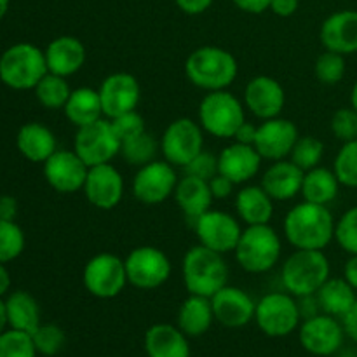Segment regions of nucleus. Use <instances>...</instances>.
<instances>
[{"instance_id":"obj_29","label":"nucleus","mask_w":357,"mask_h":357,"mask_svg":"<svg viewBox=\"0 0 357 357\" xmlns=\"http://www.w3.org/2000/svg\"><path fill=\"white\" fill-rule=\"evenodd\" d=\"M16 146L24 159L44 164L58 150V142L47 126L40 122H28L17 131Z\"/></svg>"},{"instance_id":"obj_5","label":"nucleus","mask_w":357,"mask_h":357,"mask_svg":"<svg viewBox=\"0 0 357 357\" xmlns=\"http://www.w3.org/2000/svg\"><path fill=\"white\" fill-rule=\"evenodd\" d=\"M282 243L279 234L267 225H248L243 229L236 250V260L248 274H265L278 265Z\"/></svg>"},{"instance_id":"obj_9","label":"nucleus","mask_w":357,"mask_h":357,"mask_svg":"<svg viewBox=\"0 0 357 357\" xmlns=\"http://www.w3.org/2000/svg\"><path fill=\"white\" fill-rule=\"evenodd\" d=\"M82 282L87 293L96 298H115L129 284L124 260L114 253L94 255L84 267Z\"/></svg>"},{"instance_id":"obj_17","label":"nucleus","mask_w":357,"mask_h":357,"mask_svg":"<svg viewBox=\"0 0 357 357\" xmlns=\"http://www.w3.org/2000/svg\"><path fill=\"white\" fill-rule=\"evenodd\" d=\"M84 195L91 206L101 211H110L121 204L124 197V178L114 164H100L87 171Z\"/></svg>"},{"instance_id":"obj_1","label":"nucleus","mask_w":357,"mask_h":357,"mask_svg":"<svg viewBox=\"0 0 357 357\" xmlns=\"http://www.w3.org/2000/svg\"><path fill=\"white\" fill-rule=\"evenodd\" d=\"M337 220L330 208L314 202H300L284 216V237L295 250H319L330 246L335 239Z\"/></svg>"},{"instance_id":"obj_25","label":"nucleus","mask_w":357,"mask_h":357,"mask_svg":"<svg viewBox=\"0 0 357 357\" xmlns=\"http://www.w3.org/2000/svg\"><path fill=\"white\" fill-rule=\"evenodd\" d=\"M305 171L300 169L289 159L275 160L261 176V187L274 201H289L302 192Z\"/></svg>"},{"instance_id":"obj_12","label":"nucleus","mask_w":357,"mask_h":357,"mask_svg":"<svg viewBox=\"0 0 357 357\" xmlns=\"http://www.w3.org/2000/svg\"><path fill=\"white\" fill-rule=\"evenodd\" d=\"M73 150L89 167L108 164L121 153V139L115 135L110 119L100 121L77 129Z\"/></svg>"},{"instance_id":"obj_55","label":"nucleus","mask_w":357,"mask_h":357,"mask_svg":"<svg viewBox=\"0 0 357 357\" xmlns=\"http://www.w3.org/2000/svg\"><path fill=\"white\" fill-rule=\"evenodd\" d=\"M10 288V275L6 268V264H0V298L9 291Z\"/></svg>"},{"instance_id":"obj_37","label":"nucleus","mask_w":357,"mask_h":357,"mask_svg":"<svg viewBox=\"0 0 357 357\" xmlns=\"http://www.w3.org/2000/svg\"><path fill=\"white\" fill-rule=\"evenodd\" d=\"M345 72H347V63L345 56L340 52L326 51L317 56L314 63V75L324 86H337L344 80Z\"/></svg>"},{"instance_id":"obj_38","label":"nucleus","mask_w":357,"mask_h":357,"mask_svg":"<svg viewBox=\"0 0 357 357\" xmlns=\"http://www.w3.org/2000/svg\"><path fill=\"white\" fill-rule=\"evenodd\" d=\"M324 143L316 136H300L289 153V160L295 162L302 171H310L317 167L323 160Z\"/></svg>"},{"instance_id":"obj_53","label":"nucleus","mask_w":357,"mask_h":357,"mask_svg":"<svg viewBox=\"0 0 357 357\" xmlns=\"http://www.w3.org/2000/svg\"><path fill=\"white\" fill-rule=\"evenodd\" d=\"M342 324H344L345 335L357 344V300L354 305H352V309L342 317Z\"/></svg>"},{"instance_id":"obj_42","label":"nucleus","mask_w":357,"mask_h":357,"mask_svg":"<svg viewBox=\"0 0 357 357\" xmlns=\"http://www.w3.org/2000/svg\"><path fill=\"white\" fill-rule=\"evenodd\" d=\"M33 338L30 333L20 330L3 331L0 335V357H37Z\"/></svg>"},{"instance_id":"obj_18","label":"nucleus","mask_w":357,"mask_h":357,"mask_svg":"<svg viewBox=\"0 0 357 357\" xmlns=\"http://www.w3.org/2000/svg\"><path fill=\"white\" fill-rule=\"evenodd\" d=\"M98 93H100L103 115L107 119L136 110L142 100V87L138 79L128 72H115L105 77Z\"/></svg>"},{"instance_id":"obj_47","label":"nucleus","mask_w":357,"mask_h":357,"mask_svg":"<svg viewBox=\"0 0 357 357\" xmlns=\"http://www.w3.org/2000/svg\"><path fill=\"white\" fill-rule=\"evenodd\" d=\"M209 188H211V194L215 199H227L234 194V188H236V183H234L230 178L223 176L222 173L216 174L215 178L209 180Z\"/></svg>"},{"instance_id":"obj_28","label":"nucleus","mask_w":357,"mask_h":357,"mask_svg":"<svg viewBox=\"0 0 357 357\" xmlns=\"http://www.w3.org/2000/svg\"><path fill=\"white\" fill-rule=\"evenodd\" d=\"M274 202L261 185H246L236 195L237 218L246 225H267L274 216Z\"/></svg>"},{"instance_id":"obj_32","label":"nucleus","mask_w":357,"mask_h":357,"mask_svg":"<svg viewBox=\"0 0 357 357\" xmlns=\"http://www.w3.org/2000/svg\"><path fill=\"white\" fill-rule=\"evenodd\" d=\"M7 324L13 330L33 333L42 324L40 307L38 302L28 291H14L6 300Z\"/></svg>"},{"instance_id":"obj_45","label":"nucleus","mask_w":357,"mask_h":357,"mask_svg":"<svg viewBox=\"0 0 357 357\" xmlns=\"http://www.w3.org/2000/svg\"><path fill=\"white\" fill-rule=\"evenodd\" d=\"M110 124L114 128L115 135L121 139V143L146 131L145 119H143L142 114H138V110H131L122 115H117V117L110 119Z\"/></svg>"},{"instance_id":"obj_3","label":"nucleus","mask_w":357,"mask_h":357,"mask_svg":"<svg viewBox=\"0 0 357 357\" xmlns=\"http://www.w3.org/2000/svg\"><path fill=\"white\" fill-rule=\"evenodd\" d=\"M181 275L188 295L211 298L223 286L229 284V265L222 253L197 244L185 253Z\"/></svg>"},{"instance_id":"obj_48","label":"nucleus","mask_w":357,"mask_h":357,"mask_svg":"<svg viewBox=\"0 0 357 357\" xmlns=\"http://www.w3.org/2000/svg\"><path fill=\"white\" fill-rule=\"evenodd\" d=\"M215 0H174L178 9L181 13L188 14V16H199V14H204L209 7L213 6Z\"/></svg>"},{"instance_id":"obj_14","label":"nucleus","mask_w":357,"mask_h":357,"mask_svg":"<svg viewBox=\"0 0 357 357\" xmlns=\"http://www.w3.org/2000/svg\"><path fill=\"white\" fill-rule=\"evenodd\" d=\"M344 338V324L338 321V317L324 312L307 317L298 328L300 345L309 354L317 357L333 356L335 352L340 351Z\"/></svg>"},{"instance_id":"obj_54","label":"nucleus","mask_w":357,"mask_h":357,"mask_svg":"<svg viewBox=\"0 0 357 357\" xmlns=\"http://www.w3.org/2000/svg\"><path fill=\"white\" fill-rule=\"evenodd\" d=\"M344 279L357 291V255H351L344 265Z\"/></svg>"},{"instance_id":"obj_41","label":"nucleus","mask_w":357,"mask_h":357,"mask_svg":"<svg viewBox=\"0 0 357 357\" xmlns=\"http://www.w3.org/2000/svg\"><path fill=\"white\" fill-rule=\"evenodd\" d=\"M24 244L23 229L16 222L0 220V264L16 260L23 253Z\"/></svg>"},{"instance_id":"obj_33","label":"nucleus","mask_w":357,"mask_h":357,"mask_svg":"<svg viewBox=\"0 0 357 357\" xmlns=\"http://www.w3.org/2000/svg\"><path fill=\"white\" fill-rule=\"evenodd\" d=\"M316 298L324 314L342 319L352 309L357 295L356 289L344 278H330L316 293Z\"/></svg>"},{"instance_id":"obj_16","label":"nucleus","mask_w":357,"mask_h":357,"mask_svg":"<svg viewBox=\"0 0 357 357\" xmlns=\"http://www.w3.org/2000/svg\"><path fill=\"white\" fill-rule=\"evenodd\" d=\"M89 166L75 150L58 149L44 162V178L59 194H75L84 188Z\"/></svg>"},{"instance_id":"obj_7","label":"nucleus","mask_w":357,"mask_h":357,"mask_svg":"<svg viewBox=\"0 0 357 357\" xmlns=\"http://www.w3.org/2000/svg\"><path fill=\"white\" fill-rule=\"evenodd\" d=\"M243 122H246V107L227 89L208 93L199 105V124L215 138H234Z\"/></svg>"},{"instance_id":"obj_52","label":"nucleus","mask_w":357,"mask_h":357,"mask_svg":"<svg viewBox=\"0 0 357 357\" xmlns=\"http://www.w3.org/2000/svg\"><path fill=\"white\" fill-rule=\"evenodd\" d=\"M17 216V201L13 195H2L0 197V220L14 222Z\"/></svg>"},{"instance_id":"obj_20","label":"nucleus","mask_w":357,"mask_h":357,"mask_svg":"<svg viewBox=\"0 0 357 357\" xmlns=\"http://www.w3.org/2000/svg\"><path fill=\"white\" fill-rule=\"evenodd\" d=\"M298 138L300 132L295 122L282 117H274L258 126L255 149L258 150L261 159L275 162V160L288 159Z\"/></svg>"},{"instance_id":"obj_44","label":"nucleus","mask_w":357,"mask_h":357,"mask_svg":"<svg viewBox=\"0 0 357 357\" xmlns=\"http://www.w3.org/2000/svg\"><path fill=\"white\" fill-rule=\"evenodd\" d=\"M331 132L342 143L357 139V112L352 107L338 108L330 122Z\"/></svg>"},{"instance_id":"obj_30","label":"nucleus","mask_w":357,"mask_h":357,"mask_svg":"<svg viewBox=\"0 0 357 357\" xmlns=\"http://www.w3.org/2000/svg\"><path fill=\"white\" fill-rule=\"evenodd\" d=\"M215 323L211 298L199 295H188L176 314V326L188 338H197L208 333Z\"/></svg>"},{"instance_id":"obj_43","label":"nucleus","mask_w":357,"mask_h":357,"mask_svg":"<svg viewBox=\"0 0 357 357\" xmlns=\"http://www.w3.org/2000/svg\"><path fill=\"white\" fill-rule=\"evenodd\" d=\"M335 241L349 255H357V206L347 209L335 225Z\"/></svg>"},{"instance_id":"obj_36","label":"nucleus","mask_w":357,"mask_h":357,"mask_svg":"<svg viewBox=\"0 0 357 357\" xmlns=\"http://www.w3.org/2000/svg\"><path fill=\"white\" fill-rule=\"evenodd\" d=\"M160 152V142H157L149 132H142L138 136L126 139L121 143V153L119 155L128 164L136 167H142L145 164L155 160L157 153Z\"/></svg>"},{"instance_id":"obj_56","label":"nucleus","mask_w":357,"mask_h":357,"mask_svg":"<svg viewBox=\"0 0 357 357\" xmlns=\"http://www.w3.org/2000/svg\"><path fill=\"white\" fill-rule=\"evenodd\" d=\"M9 326L7 324V312H6V302H3L2 298H0V335L6 331V328Z\"/></svg>"},{"instance_id":"obj_6","label":"nucleus","mask_w":357,"mask_h":357,"mask_svg":"<svg viewBox=\"0 0 357 357\" xmlns=\"http://www.w3.org/2000/svg\"><path fill=\"white\" fill-rule=\"evenodd\" d=\"M47 72L44 51L28 42L10 45L0 54V80L10 89H35Z\"/></svg>"},{"instance_id":"obj_39","label":"nucleus","mask_w":357,"mask_h":357,"mask_svg":"<svg viewBox=\"0 0 357 357\" xmlns=\"http://www.w3.org/2000/svg\"><path fill=\"white\" fill-rule=\"evenodd\" d=\"M33 338L35 349L40 356L45 357H54L65 349L66 345V335L63 331V328H59L58 324H40L37 330L31 333Z\"/></svg>"},{"instance_id":"obj_49","label":"nucleus","mask_w":357,"mask_h":357,"mask_svg":"<svg viewBox=\"0 0 357 357\" xmlns=\"http://www.w3.org/2000/svg\"><path fill=\"white\" fill-rule=\"evenodd\" d=\"M300 0H271L268 9L279 17H291L298 10Z\"/></svg>"},{"instance_id":"obj_19","label":"nucleus","mask_w":357,"mask_h":357,"mask_svg":"<svg viewBox=\"0 0 357 357\" xmlns=\"http://www.w3.org/2000/svg\"><path fill=\"white\" fill-rule=\"evenodd\" d=\"M243 103L260 121L281 117L286 105L284 87L271 75H257L246 84Z\"/></svg>"},{"instance_id":"obj_59","label":"nucleus","mask_w":357,"mask_h":357,"mask_svg":"<svg viewBox=\"0 0 357 357\" xmlns=\"http://www.w3.org/2000/svg\"><path fill=\"white\" fill-rule=\"evenodd\" d=\"M105 357H110V356H105Z\"/></svg>"},{"instance_id":"obj_2","label":"nucleus","mask_w":357,"mask_h":357,"mask_svg":"<svg viewBox=\"0 0 357 357\" xmlns=\"http://www.w3.org/2000/svg\"><path fill=\"white\" fill-rule=\"evenodd\" d=\"M239 65L236 56L218 45H202L192 51L185 61V75L206 93L229 89L237 79Z\"/></svg>"},{"instance_id":"obj_26","label":"nucleus","mask_w":357,"mask_h":357,"mask_svg":"<svg viewBox=\"0 0 357 357\" xmlns=\"http://www.w3.org/2000/svg\"><path fill=\"white\" fill-rule=\"evenodd\" d=\"M143 345L146 357H190V342L176 324H152Z\"/></svg>"},{"instance_id":"obj_31","label":"nucleus","mask_w":357,"mask_h":357,"mask_svg":"<svg viewBox=\"0 0 357 357\" xmlns=\"http://www.w3.org/2000/svg\"><path fill=\"white\" fill-rule=\"evenodd\" d=\"M63 112H65V117L77 129L93 124V122L105 117L100 93L93 87H77V89H73Z\"/></svg>"},{"instance_id":"obj_15","label":"nucleus","mask_w":357,"mask_h":357,"mask_svg":"<svg viewBox=\"0 0 357 357\" xmlns=\"http://www.w3.org/2000/svg\"><path fill=\"white\" fill-rule=\"evenodd\" d=\"M199 244L216 251V253H232L243 234L239 220L230 213L220 209H209L194 222Z\"/></svg>"},{"instance_id":"obj_23","label":"nucleus","mask_w":357,"mask_h":357,"mask_svg":"<svg viewBox=\"0 0 357 357\" xmlns=\"http://www.w3.org/2000/svg\"><path fill=\"white\" fill-rule=\"evenodd\" d=\"M261 160L264 159L253 145L234 142L220 152L218 167L223 176L230 178L236 185H244L260 173Z\"/></svg>"},{"instance_id":"obj_57","label":"nucleus","mask_w":357,"mask_h":357,"mask_svg":"<svg viewBox=\"0 0 357 357\" xmlns=\"http://www.w3.org/2000/svg\"><path fill=\"white\" fill-rule=\"evenodd\" d=\"M351 107L357 112V82L352 86V91H351Z\"/></svg>"},{"instance_id":"obj_11","label":"nucleus","mask_w":357,"mask_h":357,"mask_svg":"<svg viewBox=\"0 0 357 357\" xmlns=\"http://www.w3.org/2000/svg\"><path fill=\"white\" fill-rule=\"evenodd\" d=\"M129 284L138 289H157L166 284L173 272L169 257L155 246H138L124 260Z\"/></svg>"},{"instance_id":"obj_8","label":"nucleus","mask_w":357,"mask_h":357,"mask_svg":"<svg viewBox=\"0 0 357 357\" xmlns=\"http://www.w3.org/2000/svg\"><path fill=\"white\" fill-rule=\"evenodd\" d=\"M255 323L267 337L282 338L302 324V310L296 296L288 291H272L261 296L255 309Z\"/></svg>"},{"instance_id":"obj_50","label":"nucleus","mask_w":357,"mask_h":357,"mask_svg":"<svg viewBox=\"0 0 357 357\" xmlns=\"http://www.w3.org/2000/svg\"><path fill=\"white\" fill-rule=\"evenodd\" d=\"M234 6L248 14H261L268 10L271 0H232Z\"/></svg>"},{"instance_id":"obj_58","label":"nucleus","mask_w":357,"mask_h":357,"mask_svg":"<svg viewBox=\"0 0 357 357\" xmlns=\"http://www.w3.org/2000/svg\"><path fill=\"white\" fill-rule=\"evenodd\" d=\"M7 9H9V0H0V20L6 16Z\"/></svg>"},{"instance_id":"obj_27","label":"nucleus","mask_w":357,"mask_h":357,"mask_svg":"<svg viewBox=\"0 0 357 357\" xmlns=\"http://www.w3.org/2000/svg\"><path fill=\"white\" fill-rule=\"evenodd\" d=\"M173 197L176 201L178 208L185 215V218L190 220L192 223L199 216L204 215L206 211H209L213 201H215L211 188H209V181L190 176V174H183V178L178 180Z\"/></svg>"},{"instance_id":"obj_24","label":"nucleus","mask_w":357,"mask_h":357,"mask_svg":"<svg viewBox=\"0 0 357 357\" xmlns=\"http://www.w3.org/2000/svg\"><path fill=\"white\" fill-rule=\"evenodd\" d=\"M45 63L51 73L61 77L75 75L86 65V45L73 35H61L52 38L44 49Z\"/></svg>"},{"instance_id":"obj_13","label":"nucleus","mask_w":357,"mask_h":357,"mask_svg":"<svg viewBox=\"0 0 357 357\" xmlns=\"http://www.w3.org/2000/svg\"><path fill=\"white\" fill-rule=\"evenodd\" d=\"M176 167L167 160H152L145 166L138 167L132 176L131 192L135 199L142 204L157 206L173 197L174 188L178 185Z\"/></svg>"},{"instance_id":"obj_35","label":"nucleus","mask_w":357,"mask_h":357,"mask_svg":"<svg viewBox=\"0 0 357 357\" xmlns=\"http://www.w3.org/2000/svg\"><path fill=\"white\" fill-rule=\"evenodd\" d=\"M35 98L38 103L47 110H63L72 94L66 77L56 75V73L47 72L40 79V82L35 86Z\"/></svg>"},{"instance_id":"obj_10","label":"nucleus","mask_w":357,"mask_h":357,"mask_svg":"<svg viewBox=\"0 0 357 357\" xmlns=\"http://www.w3.org/2000/svg\"><path fill=\"white\" fill-rule=\"evenodd\" d=\"M204 150V129L190 117L169 122L160 136V153L174 167H185Z\"/></svg>"},{"instance_id":"obj_4","label":"nucleus","mask_w":357,"mask_h":357,"mask_svg":"<svg viewBox=\"0 0 357 357\" xmlns=\"http://www.w3.org/2000/svg\"><path fill=\"white\" fill-rule=\"evenodd\" d=\"M330 261L324 251L295 250L282 264V288L296 298L312 296L330 279Z\"/></svg>"},{"instance_id":"obj_34","label":"nucleus","mask_w":357,"mask_h":357,"mask_svg":"<svg viewBox=\"0 0 357 357\" xmlns=\"http://www.w3.org/2000/svg\"><path fill=\"white\" fill-rule=\"evenodd\" d=\"M340 187L342 185L333 169L317 166L314 169L305 171L300 194H302L303 201L328 206L337 199Z\"/></svg>"},{"instance_id":"obj_21","label":"nucleus","mask_w":357,"mask_h":357,"mask_svg":"<svg viewBox=\"0 0 357 357\" xmlns=\"http://www.w3.org/2000/svg\"><path fill=\"white\" fill-rule=\"evenodd\" d=\"M215 321L225 328H244L255 321L257 302L237 286H223L218 293L211 296Z\"/></svg>"},{"instance_id":"obj_51","label":"nucleus","mask_w":357,"mask_h":357,"mask_svg":"<svg viewBox=\"0 0 357 357\" xmlns=\"http://www.w3.org/2000/svg\"><path fill=\"white\" fill-rule=\"evenodd\" d=\"M257 131L258 126L251 124V122H243L241 128L237 129L236 135H234V139L237 143H243V145H253L255 146V139H257Z\"/></svg>"},{"instance_id":"obj_46","label":"nucleus","mask_w":357,"mask_h":357,"mask_svg":"<svg viewBox=\"0 0 357 357\" xmlns=\"http://www.w3.org/2000/svg\"><path fill=\"white\" fill-rule=\"evenodd\" d=\"M185 174H190V176L201 178V180L209 181L211 178H215L220 173L218 167V157L211 152H206L202 150L199 155H195L187 166L183 167Z\"/></svg>"},{"instance_id":"obj_40","label":"nucleus","mask_w":357,"mask_h":357,"mask_svg":"<svg viewBox=\"0 0 357 357\" xmlns=\"http://www.w3.org/2000/svg\"><path fill=\"white\" fill-rule=\"evenodd\" d=\"M333 171L340 185L357 188V139L347 142L338 150L333 162Z\"/></svg>"},{"instance_id":"obj_22","label":"nucleus","mask_w":357,"mask_h":357,"mask_svg":"<svg viewBox=\"0 0 357 357\" xmlns=\"http://www.w3.org/2000/svg\"><path fill=\"white\" fill-rule=\"evenodd\" d=\"M321 44L326 51L349 56L357 52V10L344 9L330 14L319 30Z\"/></svg>"}]
</instances>
